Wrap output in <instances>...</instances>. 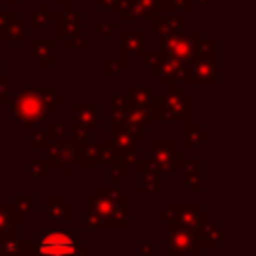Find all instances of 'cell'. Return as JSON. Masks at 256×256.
I'll list each match as a JSON object with an SVG mask.
<instances>
[{
  "label": "cell",
  "mask_w": 256,
  "mask_h": 256,
  "mask_svg": "<svg viewBox=\"0 0 256 256\" xmlns=\"http://www.w3.org/2000/svg\"><path fill=\"white\" fill-rule=\"evenodd\" d=\"M38 256H80V242L68 232H44L38 242Z\"/></svg>",
  "instance_id": "6da1fadb"
}]
</instances>
